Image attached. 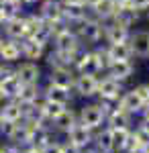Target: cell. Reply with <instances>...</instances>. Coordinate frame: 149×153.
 <instances>
[{
    "instance_id": "19",
    "label": "cell",
    "mask_w": 149,
    "mask_h": 153,
    "mask_svg": "<svg viewBox=\"0 0 149 153\" xmlns=\"http://www.w3.org/2000/svg\"><path fill=\"white\" fill-rule=\"evenodd\" d=\"M0 114H2V120L21 123L25 118V106L19 100H4V104L0 106Z\"/></svg>"
},
{
    "instance_id": "42",
    "label": "cell",
    "mask_w": 149,
    "mask_h": 153,
    "mask_svg": "<svg viewBox=\"0 0 149 153\" xmlns=\"http://www.w3.org/2000/svg\"><path fill=\"white\" fill-rule=\"evenodd\" d=\"M145 153H149V147H147V149H145Z\"/></svg>"
},
{
    "instance_id": "38",
    "label": "cell",
    "mask_w": 149,
    "mask_h": 153,
    "mask_svg": "<svg viewBox=\"0 0 149 153\" xmlns=\"http://www.w3.org/2000/svg\"><path fill=\"white\" fill-rule=\"evenodd\" d=\"M2 41H4V35H2V33H0V45H2Z\"/></svg>"
},
{
    "instance_id": "41",
    "label": "cell",
    "mask_w": 149,
    "mask_h": 153,
    "mask_svg": "<svg viewBox=\"0 0 149 153\" xmlns=\"http://www.w3.org/2000/svg\"><path fill=\"white\" fill-rule=\"evenodd\" d=\"M0 125H2V114H0Z\"/></svg>"
},
{
    "instance_id": "25",
    "label": "cell",
    "mask_w": 149,
    "mask_h": 153,
    "mask_svg": "<svg viewBox=\"0 0 149 153\" xmlns=\"http://www.w3.org/2000/svg\"><path fill=\"white\" fill-rule=\"evenodd\" d=\"M92 145H94L98 151H102V153H115V149H112V131H110V127H106V129L100 131V133L94 137Z\"/></svg>"
},
{
    "instance_id": "2",
    "label": "cell",
    "mask_w": 149,
    "mask_h": 153,
    "mask_svg": "<svg viewBox=\"0 0 149 153\" xmlns=\"http://www.w3.org/2000/svg\"><path fill=\"white\" fill-rule=\"evenodd\" d=\"M108 100H100L98 104H84L80 108V112H78V123H82L84 127H88V129H100L102 127V123L106 120V114L110 112L108 110Z\"/></svg>"
},
{
    "instance_id": "22",
    "label": "cell",
    "mask_w": 149,
    "mask_h": 153,
    "mask_svg": "<svg viewBox=\"0 0 149 153\" xmlns=\"http://www.w3.org/2000/svg\"><path fill=\"white\" fill-rule=\"evenodd\" d=\"M106 53H108L110 61H127V59L133 57V51H131L129 41H123V43H108V45H106Z\"/></svg>"
},
{
    "instance_id": "3",
    "label": "cell",
    "mask_w": 149,
    "mask_h": 153,
    "mask_svg": "<svg viewBox=\"0 0 149 153\" xmlns=\"http://www.w3.org/2000/svg\"><path fill=\"white\" fill-rule=\"evenodd\" d=\"M14 74L16 78L21 80L23 86H29V84H39L41 78H43V71H41V65L39 61H19L14 65Z\"/></svg>"
},
{
    "instance_id": "16",
    "label": "cell",
    "mask_w": 149,
    "mask_h": 153,
    "mask_svg": "<svg viewBox=\"0 0 149 153\" xmlns=\"http://www.w3.org/2000/svg\"><path fill=\"white\" fill-rule=\"evenodd\" d=\"M133 71H135V65H133L131 59H127V61H112L108 71H106V76H110V78H115L116 82L123 84L133 76Z\"/></svg>"
},
{
    "instance_id": "30",
    "label": "cell",
    "mask_w": 149,
    "mask_h": 153,
    "mask_svg": "<svg viewBox=\"0 0 149 153\" xmlns=\"http://www.w3.org/2000/svg\"><path fill=\"white\" fill-rule=\"evenodd\" d=\"M131 8H135L137 12H145L149 8V0H129L127 2Z\"/></svg>"
},
{
    "instance_id": "33",
    "label": "cell",
    "mask_w": 149,
    "mask_h": 153,
    "mask_svg": "<svg viewBox=\"0 0 149 153\" xmlns=\"http://www.w3.org/2000/svg\"><path fill=\"white\" fill-rule=\"evenodd\" d=\"M41 153H61V143H49L47 147H43L41 149Z\"/></svg>"
},
{
    "instance_id": "20",
    "label": "cell",
    "mask_w": 149,
    "mask_h": 153,
    "mask_svg": "<svg viewBox=\"0 0 149 153\" xmlns=\"http://www.w3.org/2000/svg\"><path fill=\"white\" fill-rule=\"evenodd\" d=\"M43 98L45 100H51V102H59V104H69L72 100V90H66V88H59V86H53V84H47L43 88Z\"/></svg>"
},
{
    "instance_id": "39",
    "label": "cell",
    "mask_w": 149,
    "mask_h": 153,
    "mask_svg": "<svg viewBox=\"0 0 149 153\" xmlns=\"http://www.w3.org/2000/svg\"><path fill=\"white\" fill-rule=\"evenodd\" d=\"M145 16H147V19H149V8H147V10H145Z\"/></svg>"
},
{
    "instance_id": "37",
    "label": "cell",
    "mask_w": 149,
    "mask_h": 153,
    "mask_svg": "<svg viewBox=\"0 0 149 153\" xmlns=\"http://www.w3.org/2000/svg\"><path fill=\"white\" fill-rule=\"evenodd\" d=\"M2 23H4V19H2V12H0V27H2Z\"/></svg>"
},
{
    "instance_id": "43",
    "label": "cell",
    "mask_w": 149,
    "mask_h": 153,
    "mask_svg": "<svg viewBox=\"0 0 149 153\" xmlns=\"http://www.w3.org/2000/svg\"><path fill=\"white\" fill-rule=\"evenodd\" d=\"M0 153H2V151H0Z\"/></svg>"
},
{
    "instance_id": "6",
    "label": "cell",
    "mask_w": 149,
    "mask_h": 153,
    "mask_svg": "<svg viewBox=\"0 0 149 153\" xmlns=\"http://www.w3.org/2000/svg\"><path fill=\"white\" fill-rule=\"evenodd\" d=\"M66 135H68V143H69V145L78 147L80 151H82V149H86V147H90L92 141H94V133H92V129L84 127L82 123H76Z\"/></svg>"
},
{
    "instance_id": "26",
    "label": "cell",
    "mask_w": 149,
    "mask_h": 153,
    "mask_svg": "<svg viewBox=\"0 0 149 153\" xmlns=\"http://www.w3.org/2000/svg\"><path fill=\"white\" fill-rule=\"evenodd\" d=\"M23 2L21 0H0V12H2V19L8 21V19H14V16H21L23 12Z\"/></svg>"
},
{
    "instance_id": "21",
    "label": "cell",
    "mask_w": 149,
    "mask_h": 153,
    "mask_svg": "<svg viewBox=\"0 0 149 153\" xmlns=\"http://www.w3.org/2000/svg\"><path fill=\"white\" fill-rule=\"evenodd\" d=\"M43 98V90L39 88V84H29V86H23L21 92L16 96V100L21 102L23 106H31L35 102H39Z\"/></svg>"
},
{
    "instance_id": "34",
    "label": "cell",
    "mask_w": 149,
    "mask_h": 153,
    "mask_svg": "<svg viewBox=\"0 0 149 153\" xmlns=\"http://www.w3.org/2000/svg\"><path fill=\"white\" fill-rule=\"evenodd\" d=\"M139 129H141V131H145V133L149 135V110L145 112V117H143V120L139 123Z\"/></svg>"
},
{
    "instance_id": "31",
    "label": "cell",
    "mask_w": 149,
    "mask_h": 153,
    "mask_svg": "<svg viewBox=\"0 0 149 153\" xmlns=\"http://www.w3.org/2000/svg\"><path fill=\"white\" fill-rule=\"evenodd\" d=\"M14 125H16V123H10V120H2V125H0V133H2L6 139H10L12 131H14Z\"/></svg>"
},
{
    "instance_id": "5",
    "label": "cell",
    "mask_w": 149,
    "mask_h": 153,
    "mask_svg": "<svg viewBox=\"0 0 149 153\" xmlns=\"http://www.w3.org/2000/svg\"><path fill=\"white\" fill-rule=\"evenodd\" d=\"M74 92L82 98H92L98 94V76L96 74H76Z\"/></svg>"
},
{
    "instance_id": "10",
    "label": "cell",
    "mask_w": 149,
    "mask_h": 153,
    "mask_svg": "<svg viewBox=\"0 0 149 153\" xmlns=\"http://www.w3.org/2000/svg\"><path fill=\"white\" fill-rule=\"evenodd\" d=\"M49 45L37 41L33 37H25L21 41V53H23V59L27 61H39V59H45V53L49 51Z\"/></svg>"
},
{
    "instance_id": "7",
    "label": "cell",
    "mask_w": 149,
    "mask_h": 153,
    "mask_svg": "<svg viewBox=\"0 0 149 153\" xmlns=\"http://www.w3.org/2000/svg\"><path fill=\"white\" fill-rule=\"evenodd\" d=\"M0 29H2V33H4L6 39H14V41H23L25 37L29 35V29H27V16H25V14L4 21Z\"/></svg>"
},
{
    "instance_id": "13",
    "label": "cell",
    "mask_w": 149,
    "mask_h": 153,
    "mask_svg": "<svg viewBox=\"0 0 149 153\" xmlns=\"http://www.w3.org/2000/svg\"><path fill=\"white\" fill-rule=\"evenodd\" d=\"M118 106H121L123 110H127L129 114H135V112H141V110L147 108V104L143 102V98L135 92V88L121 94V98H118Z\"/></svg>"
},
{
    "instance_id": "27",
    "label": "cell",
    "mask_w": 149,
    "mask_h": 153,
    "mask_svg": "<svg viewBox=\"0 0 149 153\" xmlns=\"http://www.w3.org/2000/svg\"><path fill=\"white\" fill-rule=\"evenodd\" d=\"M76 123H78V114H76L72 108H66V110H63V112H61V114H59V117L53 120V127H55L57 131L68 133V131L72 129Z\"/></svg>"
},
{
    "instance_id": "40",
    "label": "cell",
    "mask_w": 149,
    "mask_h": 153,
    "mask_svg": "<svg viewBox=\"0 0 149 153\" xmlns=\"http://www.w3.org/2000/svg\"><path fill=\"white\" fill-rule=\"evenodd\" d=\"M2 102H4V98H2V94H0V104H2Z\"/></svg>"
},
{
    "instance_id": "8",
    "label": "cell",
    "mask_w": 149,
    "mask_h": 153,
    "mask_svg": "<svg viewBox=\"0 0 149 153\" xmlns=\"http://www.w3.org/2000/svg\"><path fill=\"white\" fill-rule=\"evenodd\" d=\"M123 94V84L116 82L115 78L110 76H104V78H98V98L100 100H108V102H115L118 100Z\"/></svg>"
},
{
    "instance_id": "4",
    "label": "cell",
    "mask_w": 149,
    "mask_h": 153,
    "mask_svg": "<svg viewBox=\"0 0 149 153\" xmlns=\"http://www.w3.org/2000/svg\"><path fill=\"white\" fill-rule=\"evenodd\" d=\"M21 88H23V84L16 78L14 68L8 65L6 70L2 71V76H0V94H2V98H4V100H16Z\"/></svg>"
},
{
    "instance_id": "9",
    "label": "cell",
    "mask_w": 149,
    "mask_h": 153,
    "mask_svg": "<svg viewBox=\"0 0 149 153\" xmlns=\"http://www.w3.org/2000/svg\"><path fill=\"white\" fill-rule=\"evenodd\" d=\"M39 8H37V14L49 25H55L63 21V10H61V2L59 0H41L37 2Z\"/></svg>"
},
{
    "instance_id": "18",
    "label": "cell",
    "mask_w": 149,
    "mask_h": 153,
    "mask_svg": "<svg viewBox=\"0 0 149 153\" xmlns=\"http://www.w3.org/2000/svg\"><path fill=\"white\" fill-rule=\"evenodd\" d=\"M74 80H76V71L72 68H66V70H51L49 74V82L53 86H59V88H66V90H74Z\"/></svg>"
},
{
    "instance_id": "14",
    "label": "cell",
    "mask_w": 149,
    "mask_h": 153,
    "mask_svg": "<svg viewBox=\"0 0 149 153\" xmlns=\"http://www.w3.org/2000/svg\"><path fill=\"white\" fill-rule=\"evenodd\" d=\"M74 71L76 74H96V68H94V49H86V47L80 49V53L76 55V61H74Z\"/></svg>"
},
{
    "instance_id": "23",
    "label": "cell",
    "mask_w": 149,
    "mask_h": 153,
    "mask_svg": "<svg viewBox=\"0 0 149 153\" xmlns=\"http://www.w3.org/2000/svg\"><path fill=\"white\" fill-rule=\"evenodd\" d=\"M106 120H108V127L110 129H129V123H131V114L123 110L121 106L112 108L108 114H106Z\"/></svg>"
},
{
    "instance_id": "1",
    "label": "cell",
    "mask_w": 149,
    "mask_h": 153,
    "mask_svg": "<svg viewBox=\"0 0 149 153\" xmlns=\"http://www.w3.org/2000/svg\"><path fill=\"white\" fill-rule=\"evenodd\" d=\"M76 35L80 39L82 45H98L104 39V23L98 21L96 16H84L82 21H78L76 25H72Z\"/></svg>"
},
{
    "instance_id": "17",
    "label": "cell",
    "mask_w": 149,
    "mask_h": 153,
    "mask_svg": "<svg viewBox=\"0 0 149 153\" xmlns=\"http://www.w3.org/2000/svg\"><path fill=\"white\" fill-rule=\"evenodd\" d=\"M129 35H131V31L125 29V27L112 23V21H106V23H104V41H106V45H108V43H123V41H129Z\"/></svg>"
},
{
    "instance_id": "15",
    "label": "cell",
    "mask_w": 149,
    "mask_h": 153,
    "mask_svg": "<svg viewBox=\"0 0 149 153\" xmlns=\"http://www.w3.org/2000/svg\"><path fill=\"white\" fill-rule=\"evenodd\" d=\"M139 16H141V12H137L135 8H131L129 4L127 6H118L116 8V12H115V16L110 19L112 23H116V25H121V27H125V29H133L135 27V23L139 21Z\"/></svg>"
},
{
    "instance_id": "24",
    "label": "cell",
    "mask_w": 149,
    "mask_h": 153,
    "mask_svg": "<svg viewBox=\"0 0 149 153\" xmlns=\"http://www.w3.org/2000/svg\"><path fill=\"white\" fill-rule=\"evenodd\" d=\"M39 106H41V114H43V118L45 120H55V118L68 108L66 104H59V102H51V100H45V98H41V102H39Z\"/></svg>"
},
{
    "instance_id": "36",
    "label": "cell",
    "mask_w": 149,
    "mask_h": 153,
    "mask_svg": "<svg viewBox=\"0 0 149 153\" xmlns=\"http://www.w3.org/2000/svg\"><path fill=\"white\" fill-rule=\"evenodd\" d=\"M82 153H102V151H98L96 147H86V149H82Z\"/></svg>"
},
{
    "instance_id": "32",
    "label": "cell",
    "mask_w": 149,
    "mask_h": 153,
    "mask_svg": "<svg viewBox=\"0 0 149 153\" xmlns=\"http://www.w3.org/2000/svg\"><path fill=\"white\" fill-rule=\"evenodd\" d=\"M135 92H137V94L143 98V102L149 106V86H147V84H141V86H137V88H135Z\"/></svg>"
},
{
    "instance_id": "28",
    "label": "cell",
    "mask_w": 149,
    "mask_h": 153,
    "mask_svg": "<svg viewBox=\"0 0 149 153\" xmlns=\"http://www.w3.org/2000/svg\"><path fill=\"white\" fill-rule=\"evenodd\" d=\"M112 131V149L115 153L127 151V143L131 137V129H110Z\"/></svg>"
},
{
    "instance_id": "29",
    "label": "cell",
    "mask_w": 149,
    "mask_h": 153,
    "mask_svg": "<svg viewBox=\"0 0 149 153\" xmlns=\"http://www.w3.org/2000/svg\"><path fill=\"white\" fill-rule=\"evenodd\" d=\"M110 57L106 53V47H96L94 49V68H96V74H106L108 68H110Z\"/></svg>"
},
{
    "instance_id": "12",
    "label": "cell",
    "mask_w": 149,
    "mask_h": 153,
    "mask_svg": "<svg viewBox=\"0 0 149 153\" xmlns=\"http://www.w3.org/2000/svg\"><path fill=\"white\" fill-rule=\"evenodd\" d=\"M21 59H23L21 41H14V39H6L4 37V41L0 45V61L2 63H8V65H16Z\"/></svg>"
},
{
    "instance_id": "35",
    "label": "cell",
    "mask_w": 149,
    "mask_h": 153,
    "mask_svg": "<svg viewBox=\"0 0 149 153\" xmlns=\"http://www.w3.org/2000/svg\"><path fill=\"white\" fill-rule=\"evenodd\" d=\"M0 151H2V153H23V149L16 147V145H6V147H2Z\"/></svg>"
},
{
    "instance_id": "11",
    "label": "cell",
    "mask_w": 149,
    "mask_h": 153,
    "mask_svg": "<svg viewBox=\"0 0 149 153\" xmlns=\"http://www.w3.org/2000/svg\"><path fill=\"white\" fill-rule=\"evenodd\" d=\"M129 45L133 55L145 59L149 57V29H137V31H131L129 35Z\"/></svg>"
}]
</instances>
